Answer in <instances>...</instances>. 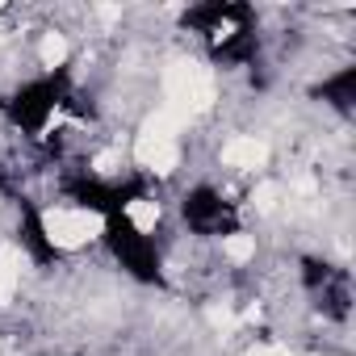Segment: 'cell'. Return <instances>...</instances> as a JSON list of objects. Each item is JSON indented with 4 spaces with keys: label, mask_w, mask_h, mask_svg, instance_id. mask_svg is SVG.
<instances>
[{
    "label": "cell",
    "mask_w": 356,
    "mask_h": 356,
    "mask_svg": "<svg viewBox=\"0 0 356 356\" xmlns=\"http://www.w3.org/2000/svg\"><path fill=\"white\" fill-rule=\"evenodd\" d=\"M185 222H189L197 235H222V239H231L235 214H231V202H222V193H214V189H193V193L185 197Z\"/></svg>",
    "instance_id": "1"
}]
</instances>
